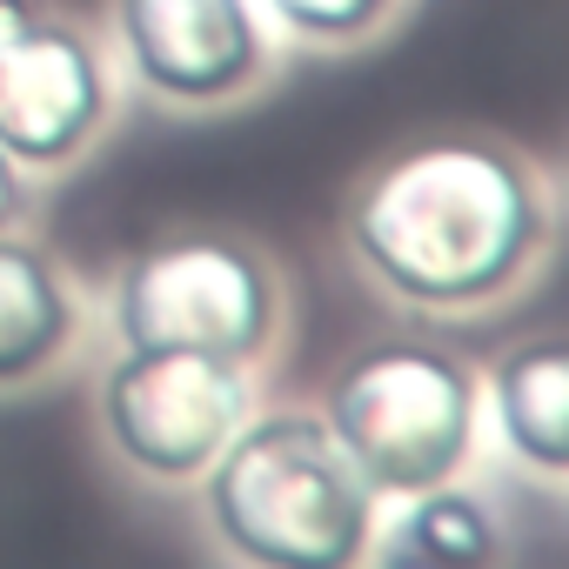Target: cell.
Segmentation results:
<instances>
[{"label":"cell","instance_id":"cell-1","mask_svg":"<svg viewBox=\"0 0 569 569\" xmlns=\"http://www.w3.org/2000/svg\"><path fill=\"white\" fill-rule=\"evenodd\" d=\"M562 241L549 161L496 128L396 141L342 194V254L422 322H476L542 289Z\"/></svg>","mask_w":569,"mask_h":569},{"label":"cell","instance_id":"cell-2","mask_svg":"<svg viewBox=\"0 0 569 569\" xmlns=\"http://www.w3.org/2000/svg\"><path fill=\"white\" fill-rule=\"evenodd\" d=\"M188 496L208 549L248 569H362L382 522V496L302 402H254Z\"/></svg>","mask_w":569,"mask_h":569},{"label":"cell","instance_id":"cell-3","mask_svg":"<svg viewBox=\"0 0 569 569\" xmlns=\"http://www.w3.org/2000/svg\"><path fill=\"white\" fill-rule=\"evenodd\" d=\"M108 329L134 349H201L268 369L296 336V281L261 234L214 221L161 228L114 261Z\"/></svg>","mask_w":569,"mask_h":569},{"label":"cell","instance_id":"cell-4","mask_svg":"<svg viewBox=\"0 0 569 569\" xmlns=\"http://www.w3.org/2000/svg\"><path fill=\"white\" fill-rule=\"evenodd\" d=\"M316 409L382 502L469 476L482 456V376L469 356L422 336L349 349Z\"/></svg>","mask_w":569,"mask_h":569},{"label":"cell","instance_id":"cell-5","mask_svg":"<svg viewBox=\"0 0 569 569\" xmlns=\"http://www.w3.org/2000/svg\"><path fill=\"white\" fill-rule=\"evenodd\" d=\"M254 402L261 369L201 349L114 342V362L94 376V436L128 482L154 496H188Z\"/></svg>","mask_w":569,"mask_h":569},{"label":"cell","instance_id":"cell-6","mask_svg":"<svg viewBox=\"0 0 569 569\" xmlns=\"http://www.w3.org/2000/svg\"><path fill=\"white\" fill-rule=\"evenodd\" d=\"M128 88L108 41L48 8V0H0V148L34 181L74 174L121 121Z\"/></svg>","mask_w":569,"mask_h":569},{"label":"cell","instance_id":"cell-7","mask_svg":"<svg viewBox=\"0 0 569 569\" xmlns=\"http://www.w3.org/2000/svg\"><path fill=\"white\" fill-rule=\"evenodd\" d=\"M108 54L128 94L161 114H234L289 61L261 0H108Z\"/></svg>","mask_w":569,"mask_h":569},{"label":"cell","instance_id":"cell-8","mask_svg":"<svg viewBox=\"0 0 569 569\" xmlns=\"http://www.w3.org/2000/svg\"><path fill=\"white\" fill-rule=\"evenodd\" d=\"M88 342H94V302L68 254L34 228L0 234V402L68 382Z\"/></svg>","mask_w":569,"mask_h":569},{"label":"cell","instance_id":"cell-9","mask_svg":"<svg viewBox=\"0 0 569 569\" xmlns=\"http://www.w3.org/2000/svg\"><path fill=\"white\" fill-rule=\"evenodd\" d=\"M482 429H496L502 456L529 482L562 489L569 476V349L562 336H522L489 362Z\"/></svg>","mask_w":569,"mask_h":569},{"label":"cell","instance_id":"cell-10","mask_svg":"<svg viewBox=\"0 0 569 569\" xmlns=\"http://www.w3.org/2000/svg\"><path fill=\"white\" fill-rule=\"evenodd\" d=\"M502 556H509L502 509L469 476H449L436 489L382 502V522H376V542H369L376 569H482V562H502Z\"/></svg>","mask_w":569,"mask_h":569},{"label":"cell","instance_id":"cell-11","mask_svg":"<svg viewBox=\"0 0 569 569\" xmlns=\"http://www.w3.org/2000/svg\"><path fill=\"white\" fill-rule=\"evenodd\" d=\"M261 14L289 54H362L416 14V0H261Z\"/></svg>","mask_w":569,"mask_h":569},{"label":"cell","instance_id":"cell-12","mask_svg":"<svg viewBox=\"0 0 569 569\" xmlns=\"http://www.w3.org/2000/svg\"><path fill=\"white\" fill-rule=\"evenodd\" d=\"M41 188H48V181H34L8 148H0V234H14V228H34V221H41Z\"/></svg>","mask_w":569,"mask_h":569}]
</instances>
